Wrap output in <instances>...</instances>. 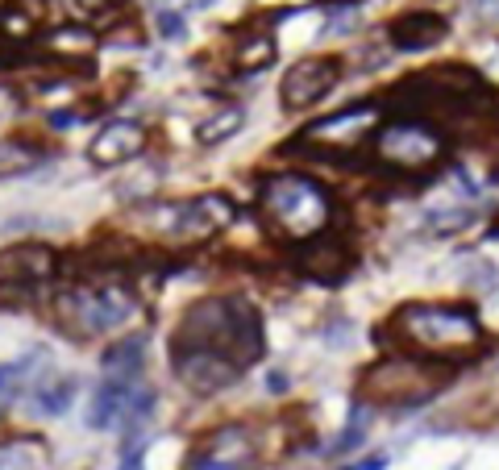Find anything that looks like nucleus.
<instances>
[{
  "label": "nucleus",
  "instance_id": "1",
  "mask_svg": "<svg viewBox=\"0 0 499 470\" xmlns=\"http://www.w3.org/2000/svg\"><path fill=\"white\" fill-rule=\"evenodd\" d=\"M171 346H204L225 358H233L246 371L250 362L262 358V321L259 308L241 295H208L192 304L179 321Z\"/></svg>",
  "mask_w": 499,
  "mask_h": 470
},
{
  "label": "nucleus",
  "instance_id": "2",
  "mask_svg": "<svg viewBox=\"0 0 499 470\" xmlns=\"http://www.w3.org/2000/svg\"><path fill=\"white\" fill-rule=\"evenodd\" d=\"M387 341L433 362H462L483 346V325L467 304H404L387 325Z\"/></svg>",
  "mask_w": 499,
  "mask_h": 470
},
{
  "label": "nucleus",
  "instance_id": "3",
  "mask_svg": "<svg viewBox=\"0 0 499 470\" xmlns=\"http://www.w3.org/2000/svg\"><path fill=\"white\" fill-rule=\"evenodd\" d=\"M259 212L267 230L283 241H308L329 230V192L308 176H271L259 192Z\"/></svg>",
  "mask_w": 499,
  "mask_h": 470
},
{
  "label": "nucleus",
  "instance_id": "4",
  "mask_svg": "<svg viewBox=\"0 0 499 470\" xmlns=\"http://www.w3.org/2000/svg\"><path fill=\"white\" fill-rule=\"evenodd\" d=\"M445 150H449L445 133L433 121L416 117V113H404L387 125H375V158L395 176H433Z\"/></svg>",
  "mask_w": 499,
  "mask_h": 470
},
{
  "label": "nucleus",
  "instance_id": "5",
  "mask_svg": "<svg viewBox=\"0 0 499 470\" xmlns=\"http://www.w3.org/2000/svg\"><path fill=\"white\" fill-rule=\"evenodd\" d=\"M55 317L63 325H71L76 333L92 338L104 329H117L133 317V292L130 287H71L55 300Z\"/></svg>",
  "mask_w": 499,
  "mask_h": 470
},
{
  "label": "nucleus",
  "instance_id": "6",
  "mask_svg": "<svg viewBox=\"0 0 499 470\" xmlns=\"http://www.w3.org/2000/svg\"><path fill=\"white\" fill-rule=\"evenodd\" d=\"M437 362L433 358H383L379 366H370L362 383H379V404H416L437 392Z\"/></svg>",
  "mask_w": 499,
  "mask_h": 470
},
{
  "label": "nucleus",
  "instance_id": "7",
  "mask_svg": "<svg viewBox=\"0 0 499 470\" xmlns=\"http://www.w3.org/2000/svg\"><path fill=\"white\" fill-rule=\"evenodd\" d=\"M171 366H175V379L184 387H192L195 395H217L241 379L238 362L217 350H204V346H171Z\"/></svg>",
  "mask_w": 499,
  "mask_h": 470
},
{
  "label": "nucleus",
  "instance_id": "8",
  "mask_svg": "<svg viewBox=\"0 0 499 470\" xmlns=\"http://www.w3.org/2000/svg\"><path fill=\"white\" fill-rule=\"evenodd\" d=\"M375 125H379V104H354L346 113L316 121L313 130L304 133V142H313L316 150H329V154H349L375 133Z\"/></svg>",
  "mask_w": 499,
  "mask_h": 470
},
{
  "label": "nucleus",
  "instance_id": "9",
  "mask_svg": "<svg viewBox=\"0 0 499 470\" xmlns=\"http://www.w3.org/2000/svg\"><path fill=\"white\" fill-rule=\"evenodd\" d=\"M337 79H341V63H337V59H300V63L283 76L279 104L287 113H304L337 88Z\"/></svg>",
  "mask_w": 499,
  "mask_h": 470
},
{
  "label": "nucleus",
  "instance_id": "10",
  "mask_svg": "<svg viewBox=\"0 0 499 470\" xmlns=\"http://www.w3.org/2000/svg\"><path fill=\"white\" fill-rule=\"evenodd\" d=\"M59 271V258L50 246H17V250L0 254V287H30L42 284Z\"/></svg>",
  "mask_w": 499,
  "mask_h": 470
},
{
  "label": "nucleus",
  "instance_id": "11",
  "mask_svg": "<svg viewBox=\"0 0 499 470\" xmlns=\"http://www.w3.org/2000/svg\"><path fill=\"white\" fill-rule=\"evenodd\" d=\"M141 150H146V130H141V121H109V125L96 133L87 158L96 167H121V163H130V158H138Z\"/></svg>",
  "mask_w": 499,
  "mask_h": 470
},
{
  "label": "nucleus",
  "instance_id": "12",
  "mask_svg": "<svg viewBox=\"0 0 499 470\" xmlns=\"http://www.w3.org/2000/svg\"><path fill=\"white\" fill-rule=\"evenodd\" d=\"M250 462H254V438H250V429L225 425L208 438V446L195 449L187 466H250Z\"/></svg>",
  "mask_w": 499,
  "mask_h": 470
},
{
  "label": "nucleus",
  "instance_id": "13",
  "mask_svg": "<svg viewBox=\"0 0 499 470\" xmlns=\"http://www.w3.org/2000/svg\"><path fill=\"white\" fill-rule=\"evenodd\" d=\"M300 267H304L313 279H321V284H341L349 275V267H354V258H349L346 241L329 238V233L321 230L316 238H308V246L300 250Z\"/></svg>",
  "mask_w": 499,
  "mask_h": 470
},
{
  "label": "nucleus",
  "instance_id": "14",
  "mask_svg": "<svg viewBox=\"0 0 499 470\" xmlns=\"http://www.w3.org/2000/svg\"><path fill=\"white\" fill-rule=\"evenodd\" d=\"M445 33H449L445 17H437V13H408V17H400L391 25V46L395 50H429V46L445 42Z\"/></svg>",
  "mask_w": 499,
  "mask_h": 470
},
{
  "label": "nucleus",
  "instance_id": "15",
  "mask_svg": "<svg viewBox=\"0 0 499 470\" xmlns=\"http://www.w3.org/2000/svg\"><path fill=\"white\" fill-rule=\"evenodd\" d=\"M141 354H146V341L141 338L117 341L109 350V358H104V375H109L113 383H133L141 375Z\"/></svg>",
  "mask_w": 499,
  "mask_h": 470
},
{
  "label": "nucleus",
  "instance_id": "16",
  "mask_svg": "<svg viewBox=\"0 0 499 470\" xmlns=\"http://www.w3.org/2000/svg\"><path fill=\"white\" fill-rule=\"evenodd\" d=\"M46 46L55 50L59 59H84L92 46H96V38L87 30H71V25H63V30H55L50 38H46Z\"/></svg>",
  "mask_w": 499,
  "mask_h": 470
},
{
  "label": "nucleus",
  "instance_id": "17",
  "mask_svg": "<svg viewBox=\"0 0 499 470\" xmlns=\"http://www.w3.org/2000/svg\"><path fill=\"white\" fill-rule=\"evenodd\" d=\"M46 454H50V449L38 438H25V441H13V446L0 449V466H46Z\"/></svg>",
  "mask_w": 499,
  "mask_h": 470
},
{
  "label": "nucleus",
  "instance_id": "18",
  "mask_svg": "<svg viewBox=\"0 0 499 470\" xmlns=\"http://www.w3.org/2000/svg\"><path fill=\"white\" fill-rule=\"evenodd\" d=\"M238 130H241V109L233 104V109L217 113V117H208L204 125H200V142H204V146H217V142H225V138H233Z\"/></svg>",
  "mask_w": 499,
  "mask_h": 470
},
{
  "label": "nucleus",
  "instance_id": "19",
  "mask_svg": "<svg viewBox=\"0 0 499 470\" xmlns=\"http://www.w3.org/2000/svg\"><path fill=\"white\" fill-rule=\"evenodd\" d=\"M76 400V383L67 379V383H59V387H42V395H38V412H50V416H59L67 404Z\"/></svg>",
  "mask_w": 499,
  "mask_h": 470
},
{
  "label": "nucleus",
  "instance_id": "20",
  "mask_svg": "<svg viewBox=\"0 0 499 470\" xmlns=\"http://www.w3.org/2000/svg\"><path fill=\"white\" fill-rule=\"evenodd\" d=\"M275 59V42L271 38H254V46H241V67H267Z\"/></svg>",
  "mask_w": 499,
  "mask_h": 470
},
{
  "label": "nucleus",
  "instance_id": "21",
  "mask_svg": "<svg viewBox=\"0 0 499 470\" xmlns=\"http://www.w3.org/2000/svg\"><path fill=\"white\" fill-rule=\"evenodd\" d=\"M478 13L491 17V22H499V0H478Z\"/></svg>",
  "mask_w": 499,
  "mask_h": 470
},
{
  "label": "nucleus",
  "instance_id": "22",
  "mask_svg": "<svg viewBox=\"0 0 499 470\" xmlns=\"http://www.w3.org/2000/svg\"><path fill=\"white\" fill-rule=\"evenodd\" d=\"M17 375V366H0V400H5V392H9V379Z\"/></svg>",
  "mask_w": 499,
  "mask_h": 470
}]
</instances>
